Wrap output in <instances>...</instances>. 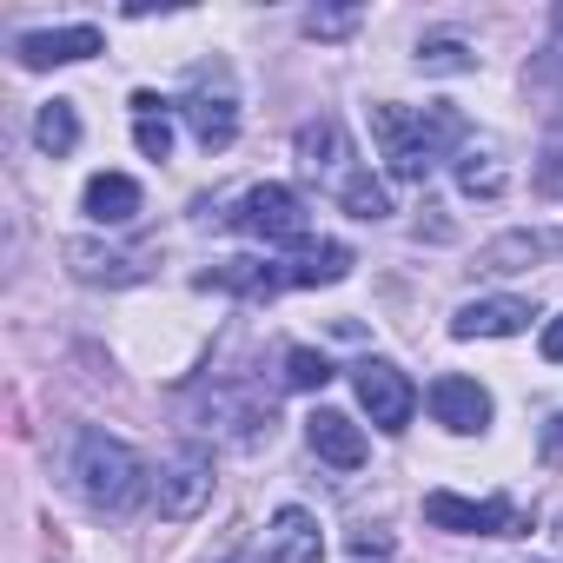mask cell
Listing matches in <instances>:
<instances>
[{
  "mask_svg": "<svg viewBox=\"0 0 563 563\" xmlns=\"http://www.w3.org/2000/svg\"><path fill=\"white\" fill-rule=\"evenodd\" d=\"M232 225L239 232H252L258 245H306V199L292 192V186H278V179H265V186H252L245 199H239V212H232Z\"/></svg>",
  "mask_w": 563,
  "mask_h": 563,
  "instance_id": "277c9868",
  "label": "cell"
},
{
  "mask_svg": "<svg viewBox=\"0 0 563 563\" xmlns=\"http://www.w3.org/2000/svg\"><path fill=\"white\" fill-rule=\"evenodd\" d=\"M563 74V8H556V34H550V47H543V60H537V80H556Z\"/></svg>",
  "mask_w": 563,
  "mask_h": 563,
  "instance_id": "d4e9b609",
  "label": "cell"
},
{
  "mask_svg": "<svg viewBox=\"0 0 563 563\" xmlns=\"http://www.w3.org/2000/svg\"><path fill=\"white\" fill-rule=\"evenodd\" d=\"M431 418H438L444 431L471 438V431H484V424H490V391H484L477 378L444 372V378H431Z\"/></svg>",
  "mask_w": 563,
  "mask_h": 563,
  "instance_id": "ba28073f",
  "label": "cell"
},
{
  "mask_svg": "<svg viewBox=\"0 0 563 563\" xmlns=\"http://www.w3.org/2000/svg\"><path fill=\"white\" fill-rule=\"evenodd\" d=\"M133 140H140L146 159H166L173 153V120L166 113H133Z\"/></svg>",
  "mask_w": 563,
  "mask_h": 563,
  "instance_id": "7402d4cb",
  "label": "cell"
},
{
  "mask_svg": "<svg viewBox=\"0 0 563 563\" xmlns=\"http://www.w3.org/2000/svg\"><path fill=\"white\" fill-rule=\"evenodd\" d=\"M372 140L385 146L391 179H431V166L464 146V113L451 107H372Z\"/></svg>",
  "mask_w": 563,
  "mask_h": 563,
  "instance_id": "6da1fadb",
  "label": "cell"
},
{
  "mask_svg": "<svg viewBox=\"0 0 563 563\" xmlns=\"http://www.w3.org/2000/svg\"><path fill=\"white\" fill-rule=\"evenodd\" d=\"M543 358H550V365H563V312L543 325Z\"/></svg>",
  "mask_w": 563,
  "mask_h": 563,
  "instance_id": "484cf974",
  "label": "cell"
},
{
  "mask_svg": "<svg viewBox=\"0 0 563 563\" xmlns=\"http://www.w3.org/2000/svg\"><path fill=\"white\" fill-rule=\"evenodd\" d=\"M265 543H272V563H319V556H325L319 517H312V510H299V504H286V510L272 517Z\"/></svg>",
  "mask_w": 563,
  "mask_h": 563,
  "instance_id": "8fae6325",
  "label": "cell"
},
{
  "mask_svg": "<svg viewBox=\"0 0 563 563\" xmlns=\"http://www.w3.org/2000/svg\"><path fill=\"white\" fill-rule=\"evenodd\" d=\"M67 258H74V272L80 278H140V258H126V252H100V245H67Z\"/></svg>",
  "mask_w": 563,
  "mask_h": 563,
  "instance_id": "e0dca14e",
  "label": "cell"
},
{
  "mask_svg": "<svg viewBox=\"0 0 563 563\" xmlns=\"http://www.w3.org/2000/svg\"><path fill=\"white\" fill-rule=\"evenodd\" d=\"M332 153H339V126H332V120H319V126H306V133H299V159H306L312 173H319V166H332Z\"/></svg>",
  "mask_w": 563,
  "mask_h": 563,
  "instance_id": "603a6c76",
  "label": "cell"
},
{
  "mask_svg": "<svg viewBox=\"0 0 563 563\" xmlns=\"http://www.w3.org/2000/svg\"><path fill=\"white\" fill-rule=\"evenodd\" d=\"M563 451V418H556V431H543V457H556Z\"/></svg>",
  "mask_w": 563,
  "mask_h": 563,
  "instance_id": "4316f807",
  "label": "cell"
},
{
  "mask_svg": "<svg viewBox=\"0 0 563 563\" xmlns=\"http://www.w3.org/2000/svg\"><path fill=\"white\" fill-rule=\"evenodd\" d=\"M199 286L212 292H239V299H272V292H286V265H265V258H225L212 272H199Z\"/></svg>",
  "mask_w": 563,
  "mask_h": 563,
  "instance_id": "7c38bea8",
  "label": "cell"
},
{
  "mask_svg": "<svg viewBox=\"0 0 563 563\" xmlns=\"http://www.w3.org/2000/svg\"><path fill=\"white\" fill-rule=\"evenodd\" d=\"M339 199H345L352 219H385V212H391V192H385L372 173H345V179H339Z\"/></svg>",
  "mask_w": 563,
  "mask_h": 563,
  "instance_id": "d6986e66",
  "label": "cell"
},
{
  "mask_svg": "<svg viewBox=\"0 0 563 563\" xmlns=\"http://www.w3.org/2000/svg\"><path fill=\"white\" fill-rule=\"evenodd\" d=\"M424 523L431 530H457V537H517L523 530V517H517V504H504V497H457V490H431L424 497Z\"/></svg>",
  "mask_w": 563,
  "mask_h": 563,
  "instance_id": "5b68a950",
  "label": "cell"
},
{
  "mask_svg": "<svg viewBox=\"0 0 563 563\" xmlns=\"http://www.w3.org/2000/svg\"><path fill=\"white\" fill-rule=\"evenodd\" d=\"M523 325H530L523 299H471V306H457L451 339H517Z\"/></svg>",
  "mask_w": 563,
  "mask_h": 563,
  "instance_id": "30bf717a",
  "label": "cell"
},
{
  "mask_svg": "<svg viewBox=\"0 0 563 563\" xmlns=\"http://www.w3.org/2000/svg\"><path fill=\"white\" fill-rule=\"evenodd\" d=\"M457 186L471 192V199H497L504 192V166H497V153H457Z\"/></svg>",
  "mask_w": 563,
  "mask_h": 563,
  "instance_id": "ac0fdd59",
  "label": "cell"
},
{
  "mask_svg": "<svg viewBox=\"0 0 563 563\" xmlns=\"http://www.w3.org/2000/svg\"><path fill=\"white\" fill-rule=\"evenodd\" d=\"M352 27H358V14H352V8H332V14H306V34H312V41H345Z\"/></svg>",
  "mask_w": 563,
  "mask_h": 563,
  "instance_id": "cb8c5ba5",
  "label": "cell"
},
{
  "mask_svg": "<svg viewBox=\"0 0 563 563\" xmlns=\"http://www.w3.org/2000/svg\"><path fill=\"white\" fill-rule=\"evenodd\" d=\"M74 484H80V497H87L93 510L126 517V510L146 497V464H140V451L120 444L113 431H80V444H74Z\"/></svg>",
  "mask_w": 563,
  "mask_h": 563,
  "instance_id": "7a4b0ae2",
  "label": "cell"
},
{
  "mask_svg": "<svg viewBox=\"0 0 563 563\" xmlns=\"http://www.w3.org/2000/svg\"><path fill=\"white\" fill-rule=\"evenodd\" d=\"M80 206H87L93 225H126V219L140 212V179H126V173H93Z\"/></svg>",
  "mask_w": 563,
  "mask_h": 563,
  "instance_id": "9a60e30c",
  "label": "cell"
},
{
  "mask_svg": "<svg viewBox=\"0 0 563 563\" xmlns=\"http://www.w3.org/2000/svg\"><path fill=\"white\" fill-rule=\"evenodd\" d=\"M34 140H41V153L67 159V153L80 146V120H74V100H47V107H41V120H34Z\"/></svg>",
  "mask_w": 563,
  "mask_h": 563,
  "instance_id": "2e32d148",
  "label": "cell"
},
{
  "mask_svg": "<svg viewBox=\"0 0 563 563\" xmlns=\"http://www.w3.org/2000/svg\"><path fill=\"white\" fill-rule=\"evenodd\" d=\"M179 113H186V126H192V140H199L206 153H225V146L239 140V93H232V67H225V60L192 67Z\"/></svg>",
  "mask_w": 563,
  "mask_h": 563,
  "instance_id": "3957f363",
  "label": "cell"
},
{
  "mask_svg": "<svg viewBox=\"0 0 563 563\" xmlns=\"http://www.w3.org/2000/svg\"><path fill=\"white\" fill-rule=\"evenodd\" d=\"M100 47H107L100 27H47V34H21L14 41L21 67H67V60H93Z\"/></svg>",
  "mask_w": 563,
  "mask_h": 563,
  "instance_id": "9c48e42d",
  "label": "cell"
},
{
  "mask_svg": "<svg viewBox=\"0 0 563 563\" xmlns=\"http://www.w3.org/2000/svg\"><path fill=\"white\" fill-rule=\"evenodd\" d=\"M418 67H424V74H471L477 54H471L464 41H424V47H418Z\"/></svg>",
  "mask_w": 563,
  "mask_h": 563,
  "instance_id": "44dd1931",
  "label": "cell"
},
{
  "mask_svg": "<svg viewBox=\"0 0 563 563\" xmlns=\"http://www.w3.org/2000/svg\"><path fill=\"white\" fill-rule=\"evenodd\" d=\"M206 504H212V457H206V451H179V457L159 471V517L192 523Z\"/></svg>",
  "mask_w": 563,
  "mask_h": 563,
  "instance_id": "52a82bcc",
  "label": "cell"
},
{
  "mask_svg": "<svg viewBox=\"0 0 563 563\" xmlns=\"http://www.w3.org/2000/svg\"><path fill=\"white\" fill-rule=\"evenodd\" d=\"M352 385H358V405H365V418H372L378 431H405V424H411V411H418V391H411V378H405L398 365H385V358H365V365L352 372Z\"/></svg>",
  "mask_w": 563,
  "mask_h": 563,
  "instance_id": "8992f818",
  "label": "cell"
},
{
  "mask_svg": "<svg viewBox=\"0 0 563 563\" xmlns=\"http://www.w3.org/2000/svg\"><path fill=\"white\" fill-rule=\"evenodd\" d=\"M286 385H292V391H325V385H332V358L312 352V345H292V352H286Z\"/></svg>",
  "mask_w": 563,
  "mask_h": 563,
  "instance_id": "ffe728a7",
  "label": "cell"
},
{
  "mask_svg": "<svg viewBox=\"0 0 563 563\" xmlns=\"http://www.w3.org/2000/svg\"><path fill=\"white\" fill-rule=\"evenodd\" d=\"M352 272V245L339 239H306L292 258H286V286H339Z\"/></svg>",
  "mask_w": 563,
  "mask_h": 563,
  "instance_id": "5bb4252c",
  "label": "cell"
},
{
  "mask_svg": "<svg viewBox=\"0 0 563 563\" xmlns=\"http://www.w3.org/2000/svg\"><path fill=\"white\" fill-rule=\"evenodd\" d=\"M306 438H312V451H319L325 464H339V471H358V464H365V431H358L345 411H312V418H306Z\"/></svg>",
  "mask_w": 563,
  "mask_h": 563,
  "instance_id": "4fadbf2b",
  "label": "cell"
}]
</instances>
